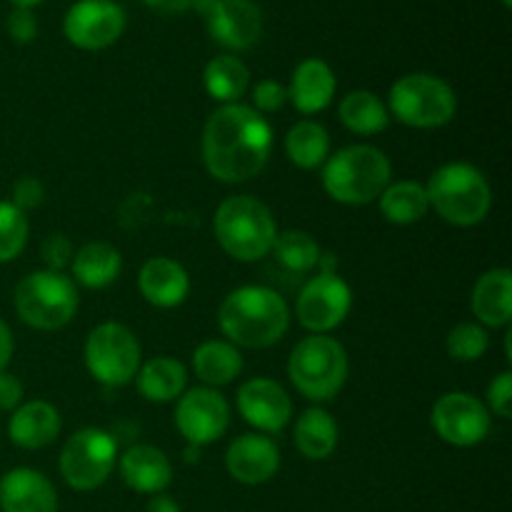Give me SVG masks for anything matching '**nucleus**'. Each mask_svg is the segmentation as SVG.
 Segmentation results:
<instances>
[{
    "instance_id": "f257e3e1",
    "label": "nucleus",
    "mask_w": 512,
    "mask_h": 512,
    "mask_svg": "<svg viewBox=\"0 0 512 512\" xmlns=\"http://www.w3.org/2000/svg\"><path fill=\"white\" fill-rule=\"evenodd\" d=\"M273 153V128L250 105H220L203 130V160L220 183L258 178Z\"/></svg>"
},
{
    "instance_id": "f03ea898",
    "label": "nucleus",
    "mask_w": 512,
    "mask_h": 512,
    "mask_svg": "<svg viewBox=\"0 0 512 512\" xmlns=\"http://www.w3.org/2000/svg\"><path fill=\"white\" fill-rule=\"evenodd\" d=\"M218 323L235 348H270L288 333L290 308L273 288L245 285L225 295L218 310Z\"/></svg>"
},
{
    "instance_id": "7ed1b4c3",
    "label": "nucleus",
    "mask_w": 512,
    "mask_h": 512,
    "mask_svg": "<svg viewBox=\"0 0 512 512\" xmlns=\"http://www.w3.org/2000/svg\"><path fill=\"white\" fill-rule=\"evenodd\" d=\"M215 238L230 258L240 263L263 260L273 250L278 225L265 203L253 195L225 198L215 210Z\"/></svg>"
},
{
    "instance_id": "20e7f679",
    "label": "nucleus",
    "mask_w": 512,
    "mask_h": 512,
    "mask_svg": "<svg viewBox=\"0 0 512 512\" xmlns=\"http://www.w3.org/2000/svg\"><path fill=\"white\" fill-rule=\"evenodd\" d=\"M390 178V160L373 145H348L323 165L325 193L343 205L373 203L388 188Z\"/></svg>"
},
{
    "instance_id": "39448f33",
    "label": "nucleus",
    "mask_w": 512,
    "mask_h": 512,
    "mask_svg": "<svg viewBox=\"0 0 512 512\" xmlns=\"http://www.w3.org/2000/svg\"><path fill=\"white\" fill-rule=\"evenodd\" d=\"M428 203L445 223L473 228L483 223L493 205V190L478 168L468 163H448L425 183Z\"/></svg>"
},
{
    "instance_id": "423d86ee",
    "label": "nucleus",
    "mask_w": 512,
    "mask_h": 512,
    "mask_svg": "<svg viewBox=\"0 0 512 512\" xmlns=\"http://www.w3.org/2000/svg\"><path fill=\"white\" fill-rule=\"evenodd\" d=\"M288 375L303 398L325 403L343 390L348 378V355L330 335H310L290 353Z\"/></svg>"
},
{
    "instance_id": "0eeeda50",
    "label": "nucleus",
    "mask_w": 512,
    "mask_h": 512,
    "mask_svg": "<svg viewBox=\"0 0 512 512\" xmlns=\"http://www.w3.org/2000/svg\"><path fill=\"white\" fill-rule=\"evenodd\" d=\"M15 310L35 330H60L78 313V288L65 273L38 270L15 288Z\"/></svg>"
},
{
    "instance_id": "6e6552de",
    "label": "nucleus",
    "mask_w": 512,
    "mask_h": 512,
    "mask_svg": "<svg viewBox=\"0 0 512 512\" xmlns=\"http://www.w3.org/2000/svg\"><path fill=\"white\" fill-rule=\"evenodd\" d=\"M388 113L410 128H440L458 113V95L438 75L410 73L390 88Z\"/></svg>"
},
{
    "instance_id": "1a4fd4ad",
    "label": "nucleus",
    "mask_w": 512,
    "mask_h": 512,
    "mask_svg": "<svg viewBox=\"0 0 512 512\" xmlns=\"http://www.w3.org/2000/svg\"><path fill=\"white\" fill-rule=\"evenodd\" d=\"M118 463V440L108 430L83 428L60 450V475L73 490L100 488Z\"/></svg>"
},
{
    "instance_id": "9d476101",
    "label": "nucleus",
    "mask_w": 512,
    "mask_h": 512,
    "mask_svg": "<svg viewBox=\"0 0 512 512\" xmlns=\"http://www.w3.org/2000/svg\"><path fill=\"white\" fill-rule=\"evenodd\" d=\"M140 358L138 338L120 323L98 325L85 343V368L98 383L110 388L128 385L138 375Z\"/></svg>"
},
{
    "instance_id": "9b49d317",
    "label": "nucleus",
    "mask_w": 512,
    "mask_h": 512,
    "mask_svg": "<svg viewBox=\"0 0 512 512\" xmlns=\"http://www.w3.org/2000/svg\"><path fill=\"white\" fill-rule=\"evenodd\" d=\"M353 308V290L338 273L320 270L300 288L295 315L313 335H328L348 318Z\"/></svg>"
},
{
    "instance_id": "f8f14e48",
    "label": "nucleus",
    "mask_w": 512,
    "mask_h": 512,
    "mask_svg": "<svg viewBox=\"0 0 512 512\" xmlns=\"http://www.w3.org/2000/svg\"><path fill=\"white\" fill-rule=\"evenodd\" d=\"M440 440L455 448H473L490 433V410L470 393H445L430 415Z\"/></svg>"
},
{
    "instance_id": "ddd939ff",
    "label": "nucleus",
    "mask_w": 512,
    "mask_h": 512,
    "mask_svg": "<svg viewBox=\"0 0 512 512\" xmlns=\"http://www.w3.org/2000/svg\"><path fill=\"white\" fill-rule=\"evenodd\" d=\"M210 38L228 50H248L263 35V10L253 0H198Z\"/></svg>"
},
{
    "instance_id": "4468645a",
    "label": "nucleus",
    "mask_w": 512,
    "mask_h": 512,
    "mask_svg": "<svg viewBox=\"0 0 512 512\" xmlns=\"http://www.w3.org/2000/svg\"><path fill=\"white\" fill-rule=\"evenodd\" d=\"M175 425L180 435L188 440V445H205L215 443L225 435L230 425V405L215 388H193L185 390L178 398L175 408Z\"/></svg>"
},
{
    "instance_id": "2eb2a0df",
    "label": "nucleus",
    "mask_w": 512,
    "mask_h": 512,
    "mask_svg": "<svg viewBox=\"0 0 512 512\" xmlns=\"http://www.w3.org/2000/svg\"><path fill=\"white\" fill-rule=\"evenodd\" d=\"M125 30V10L113 0H78L65 13L63 33L75 48L103 50Z\"/></svg>"
},
{
    "instance_id": "dca6fc26",
    "label": "nucleus",
    "mask_w": 512,
    "mask_h": 512,
    "mask_svg": "<svg viewBox=\"0 0 512 512\" xmlns=\"http://www.w3.org/2000/svg\"><path fill=\"white\" fill-rule=\"evenodd\" d=\"M238 410L248 425L260 433H280L293 418L288 390L270 378H253L238 390Z\"/></svg>"
},
{
    "instance_id": "f3484780",
    "label": "nucleus",
    "mask_w": 512,
    "mask_h": 512,
    "mask_svg": "<svg viewBox=\"0 0 512 512\" xmlns=\"http://www.w3.org/2000/svg\"><path fill=\"white\" fill-rule=\"evenodd\" d=\"M225 468L230 478L243 485H263L280 470V450L268 435L245 433L230 443L225 453Z\"/></svg>"
},
{
    "instance_id": "a211bd4d",
    "label": "nucleus",
    "mask_w": 512,
    "mask_h": 512,
    "mask_svg": "<svg viewBox=\"0 0 512 512\" xmlns=\"http://www.w3.org/2000/svg\"><path fill=\"white\" fill-rule=\"evenodd\" d=\"M0 510L3 512H58V493L43 473L15 468L0 480Z\"/></svg>"
},
{
    "instance_id": "6ab92c4d",
    "label": "nucleus",
    "mask_w": 512,
    "mask_h": 512,
    "mask_svg": "<svg viewBox=\"0 0 512 512\" xmlns=\"http://www.w3.org/2000/svg\"><path fill=\"white\" fill-rule=\"evenodd\" d=\"M120 478L135 493L160 495L173 480V465L163 450L153 445H133L120 458Z\"/></svg>"
},
{
    "instance_id": "aec40b11",
    "label": "nucleus",
    "mask_w": 512,
    "mask_h": 512,
    "mask_svg": "<svg viewBox=\"0 0 512 512\" xmlns=\"http://www.w3.org/2000/svg\"><path fill=\"white\" fill-rule=\"evenodd\" d=\"M138 288L155 308H178L190 293V278L183 265L173 258H153L140 268Z\"/></svg>"
},
{
    "instance_id": "412c9836",
    "label": "nucleus",
    "mask_w": 512,
    "mask_h": 512,
    "mask_svg": "<svg viewBox=\"0 0 512 512\" xmlns=\"http://www.w3.org/2000/svg\"><path fill=\"white\" fill-rule=\"evenodd\" d=\"M335 73L325 60L308 58L295 68L290 78L288 100H293L295 110L303 115H315L328 108L335 98Z\"/></svg>"
},
{
    "instance_id": "4be33fe9",
    "label": "nucleus",
    "mask_w": 512,
    "mask_h": 512,
    "mask_svg": "<svg viewBox=\"0 0 512 512\" xmlns=\"http://www.w3.org/2000/svg\"><path fill=\"white\" fill-rule=\"evenodd\" d=\"M10 443L23 450L48 448L60 435V413L45 400L20 403L8 423Z\"/></svg>"
},
{
    "instance_id": "5701e85b",
    "label": "nucleus",
    "mask_w": 512,
    "mask_h": 512,
    "mask_svg": "<svg viewBox=\"0 0 512 512\" xmlns=\"http://www.w3.org/2000/svg\"><path fill=\"white\" fill-rule=\"evenodd\" d=\"M470 308L483 328H505L512 320V273L493 268L478 278Z\"/></svg>"
},
{
    "instance_id": "b1692460",
    "label": "nucleus",
    "mask_w": 512,
    "mask_h": 512,
    "mask_svg": "<svg viewBox=\"0 0 512 512\" xmlns=\"http://www.w3.org/2000/svg\"><path fill=\"white\" fill-rule=\"evenodd\" d=\"M140 395L150 403H173L185 393L188 385V370L180 360L160 355V358L148 360L140 365L138 375H135Z\"/></svg>"
},
{
    "instance_id": "393cba45",
    "label": "nucleus",
    "mask_w": 512,
    "mask_h": 512,
    "mask_svg": "<svg viewBox=\"0 0 512 512\" xmlns=\"http://www.w3.org/2000/svg\"><path fill=\"white\" fill-rule=\"evenodd\" d=\"M73 283H80L83 288L100 290L113 285L120 278L123 270V258H120L118 248L110 243L95 240V243L83 245L78 253L73 255Z\"/></svg>"
},
{
    "instance_id": "a878e982",
    "label": "nucleus",
    "mask_w": 512,
    "mask_h": 512,
    "mask_svg": "<svg viewBox=\"0 0 512 512\" xmlns=\"http://www.w3.org/2000/svg\"><path fill=\"white\" fill-rule=\"evenodd\" d=\"M193 370L208 388H220L243 373V355L228 340H208L195 350Z\"/></svg>"
},
{
    "instance_id": "bb28decb",
    "label": "nucleus",
    "mask_w": 512,
    "mask_h": 512,
    "mask_svg": "<svg viewBox=\"0 0 512 512\" xmlns=\"http://www.w3.org/2000/svg\"><path fill=\"white\" fill-rule=\"evenodd\" d=\"M340 430L333 415L323 408H310L295 423V445L308 460H325L338 448Z\"/></svg>"
},
{
    "instance_id": "cd10ccee",
    "label": "nucleus",
    "mask_w": 512,
    "mask_h": 512,
    "mask_svg": "<svg viewBox=\"0 0 512 512\" xmlns=\"http://www.w3.org/2000/svg\"><path fill=\"white\" fill-rule=\"evenodd\" d=\"M203 83L210 98L218 100V103H238L250 88V70L245 68L243 60L235 58V55H215V58L205 65Z\"/></svg>"
},
{
    "instance_id": "c85d7f7f",
    "label": "nucleus",
    "mask_w": 512,
    "mask_h": 512,
    "mask_svg": "<svg viewBox=\"0 0 512 512\" xmlns=\"http://www.w3.org/2000/svg\"><path fill=\"white\" fill-rule=\"evenodd\" d=\"M285 153L300 170H315L330 158V135L315 120H300L285 135Z\"/></svg>"
},
{
    "instance_id": "c756f323",
    "label": "nucleus",
    "mask_w": 512,
    "mask_h": 512,
    "mask_svg": "<svg viewBox=\"0 0 512 512\" xmlns=\"http://www.w3.org/2000/svg\"><path fill=\"white\" fill-rule=\"evenodd\" d=\"M378 200L383 218L395 225L418 223V220H423L430 210L425 185L413 183V180L390 183Z\"/></svg>"
},
{
    "instance_id": "7c9ffc66",
    "label": "nucleus",
    "mask_w": 512,
    "mask_h": 512,
    "mask_svg": "<svg viewBox=\"0 0 512 512\" xmlns=\"http://www.w3.org/2000/svg\"><path fill=\"white\" fill-rule=\"evenodd\" d=\"M340 120L358 135L383 133L390 123L388 105L370 90H353L340 100Z\"/></svg>"
},
{
    "instance_id": "2f4dec72",
    "label": "nucleus",
    "mask_w": 512,
    "mask_h": 512,
    "mask_svg": "<svg viewBox=\"0 0 512 512\" xmlns=\"http://www.w3.org/2000/svg\"><path fill=\"white\" fill-rule=\"evenodd\" d=\"M273 258L280 268L288 275H308L310 270L320 265V245L315 243V238L310 233H303V230H285V233H278L273 245Z\"/></svg>"
},
{
    "instance_id": "473e14b6",
    "label": "nucleus",
    "mask_w": 512,
    "mask_h": 512,
    "mask_svg": "<svg viewBox=\"0 0 512 512\" xmlns=\"http://www.w3.org/2000/svg\"><path fill=\"white\" fill-rule=\"evenodd\" d=\"M28 233L30 225L23 210L10 200H0V263H10L23 253Z\"/></svg>"
},
{
    "instance_id": "72a5a7b5",
    "label": "nucleus",
    "mask_w": 512,
    "mask_h": 512,
    "mask_svg": "<svg viewBox=\"0 0 512 512\" xmlns=\"http://www.w3.org/2000/svg\"><path fill=\"white\" fill-rule=\"evenodd\" d=\"M488 330L480 323H458L448 333V353L450 358L460 363H475L488 353Z\"/></svg>"
},
{
    "instance_id": "f704fd0d",
    "label": "nucleus",
    "mask_w": 512,
    "mask_h": 512,
    "mask_svg": "<svg viewBox=\"0 0 512 512\" xmlns=\"http://www.w3.org/2000/svg\"><path fill=\"white\" fill-rule=\"evenodd\" d=\"M285 103H288V88L278 80H260L253 88V110H258L260 115L278 113Z\"/></svg>"
},
{
    "instance_id": "c9c22d12",
    "label": "nucleus",
    "mask_w": 512,
    "mask_h": 512,
    "mask_svg": "<svg viewBox=\"0 0 512 512\" xmlns=\"http://www.w3.org/2000/svg\"><path fill=\"white\" fill-rule=\"evenodd\" d=\"M40 255H43L48 270H55V273H63L65 265L73 263V245L65 238L63 233H53L43 240V248H40Z\"/></svg>"
},
{
    "instance_id": "e433bc0d",
    "label": "nucleus",
    "mask_w": 512,
    "mask_h": 512,
    "mask_svg": "<svg viewBox=\"0 0 512 512\" xmlns=\"http://www.w3.org/2000/svg\"><path fill=\"white\" fill-rule=\"evenodd\" d=\"M488 410L498 418H512V373L503 370L493 383L488 385Z\"/></svg>"
},
{
    "instance_id": "4c0bfd02",
    "label": "nucleus",
    "mask_w": 512,
    "mask_h": 512,
    "mask_svg": "<svg viewBox=\"0 0 512 512\" xmlns=\"http://www.w3.org/2000/svg\"><path fill=\"white\" fill-rule=\"evenodd\" d=\"M43 198H45L43 183H40L38 178H30V175H25V178H20L18 183L13 185V200H10V203L25 213V210L38 208V205L43 203Z\"/></svg>"
},
{
    "instance_id": "58836bf2",
    "label": "nucleus",
    "mask_w": 512,
    "mask_h": 512,
    "mask_svg": "<svg viewBox=\"0 0 512 512\" xmlns=\"http://www.w3.org/2000/svg\"><path fill=\"white\" fill-rule=\"evenodd\" d=\"M8 33L15 43H30L38 35V20L30 8H13L8 15Z\"/></svg>"
},
{
    "instance_id": "ea45409f",
    "label": "nucleus",
    "mask_w": 512,
    "mask_h": 512,
    "mask_svg": "<svg viewBox=\"0 0 512 512\" xmlns=\"http://www.w3.org/2000/svg\"><path fill=\"white\" fill-rule=\"evenodd\" d=\"M23 403V383H20L15 375L0 373V410L8 413V410H15Z\"/></svg>"
},
{
    "instance_id": "a19ab883",
    "label": "nucleus",
    "mask_w": 512,
    "mask_h": 512,
    "mask_svg": "<svg viewBox=\"0 0 512 512\" xmlns=\"http://www.w3.org/2000/svg\"><path fill=\"white\" fill-rule=\"evenodd\" d=\"M148 8L158 10V13H168V15H178V13H185V10L195 8V3L198 0H143Z\"/></svg>"
},
{
    "instance_id": "79ce46f5",
    "label": "nucleus",
    "mask_w": 512,
    "mask_h": 512,
    "mask_svg": "<svg viewBox=\"0 0 512 512\" xmlns=\"http://www.w3.org/2000/svg\"><path fill=\"white\" fill-rule=\"evenodd\" d=\"M13 350H15L13 333H10V328L5 320H0V373L8 368L10 358H13Z\"/></svg>"
},
{
    "instance_id": "37998d69",
    "label": "nucleus",
    "mask_w": 512,
    "mask_h": 512,
    "mask_svg": "<svg viewBox=\"0 0 512 512\" xmlns=\"http://www.w3.org/2000/svg\"><path fill=\"white\" fill-rule=\"evenodd\" d=\"M145 512H180V505L175 503L170 495H153L148 503V508H145Z\"/></svg>"
},
{
    "instance_id": "c03bdc74",
    "label": "nucleus",
    "mask_w": 512,
    "mask_h": 512,
    "mask_svg": "<svg viewBox=\"0 0 512 512\" xmlns=\"http://www.w3.org/2000/svg\"><path fill=\"white\" fill-rule=\"evenodd\" d=\"M198 458H200L198 445H188V450H185V460H188V463H198Z\"/></svg>"
},
{
    "instance_id": "a18cd8bd",
    "label": "nucleus",
    "mask_w": 512,
    "mask_h": 512,
    "mask_svg": "<svg viewBox=\"0 0 512 512\" xmlns=\"http://www.w3.org/2000/svg\"><path fill=\"white\" fill-rule=\"evenodd\" d=\"M10 3H13L15 8H33V5L43 3V0H10Z\"/></svg>"
},
{
    "instance_id": "49530a36",
    "label": "nucleus",
    "mask_w": 512,
    "mask_h": 512,
    "mask_svg": "<svg viewBox=\"0 0 512 512\" xmlns=\"http://www.w3.org/2000/svg\"><path fill=\"white\" fill-rule=\"evenodd\" d=\"M503 5H505V8H510V5H512V0H503Z\"/></svg>"
}]
</instances>
